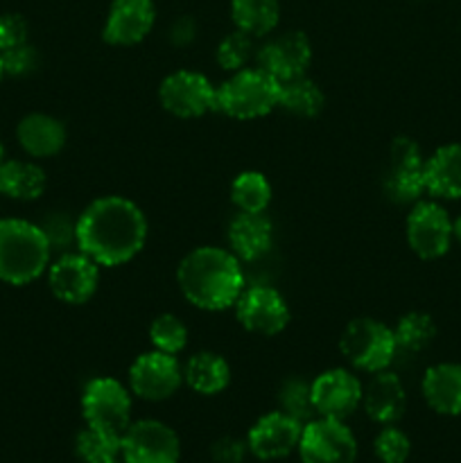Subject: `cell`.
Wrapping results in <instances>:
<instances>
[{"label": "cell", "mask_w": 461, "mask_h": 463, "mask_svg": "<svg viewBox=\"0 0 461 463\" xmlns=\"http://www.w3.org/2000/svg\"><path fill=\"white\" fill-rule=\"evenodd\" d=\"M147 235V217L138 203L104 194L77 215L75 247L99 267H122L143 251Z\"/></svg>", "instance_id": "1"}, {"label": "cell", "mask_w": 461, "mask_h": 463, "mask_svg": "<svg viewBox=\"0 0 461 463\" xmlns=\"http://www.w3.org/2000/svg\"><path fill=\"white\" fill-rule=\"evenodd\" d=\"M176 285L185 301L203 312L229 310L247 288L242 262L235 253L211 244L193 249L181 258Z\"/></svg>", "instance_id": "2"}, {"label": "cell", "mask_w": 461, "mask_h": 463, "mask_svg": "<svg viewBox=\"0 0 461 463\" xmlns=\"http://www.w3.org/2000/svg\"><path fill=\"white\" fill-rule=\"evenodd\" d=\"M52 247L39 224L18 217L0 220V280L14 288L34 283L48 271Z\"/></svg>", "instance_id": "3"}, {"label": "cell", "mask_w": 461, "mask_h": 463, "mask_svg": "<svg viewBox=\"0 0 461 463\" xmlns=\"http://www.w3.org/2000/svg\"><path fill=\"white\" fill-rule=\"evenodd\" d=\"M280 84L262 68H242L230 72L217 86L215 109L233 120H258L278 109Z\"/></svg>", "instance_id": "4"}, {"label": "cell", "mask_w": 461, "mask_h": 463, "mask_svg": "<svg viewBox=\"0 0 461 463\" xmlns=\"http://www.w3.org/2000/svg\"><path fill=\"white\" fill-rule=\"evenodd\" d=\"M339 351L353 369L373 375L391 366L398 344L393 337V328L371 317H362V319H353L343 328Z\"/></svg>", "instance_id": "5"}, {"label": "cell", "mask_w": 461, "mask_h": 463, "mask_svg": "<svg viewBox=\"0 0 461 463\" xmlns=\"http://www.w3.org/2000/svg\"><path fill=\"white\" fill-rule=\"evenodd\" d=\"M131 392L116 378L99 375L86 383L81 393V416L86 425L122 437L131 425Z\"/></svg>", "instance_id": "6"}, {"label": "cell", "mask_w": 461, "mask_h": 463, "mask_svg": "<svg viewBox=\"0 0 461 463\" xmlns=\"http://www.w3.org/2000/svg\"><path fill=\"white\" fill-rule=\"evenodd\" d=\"M296 452L301 463H355L357 439L343 420L319 416L303 425Z\"/></svg>", "instance_id": "7"}, {"label": "cell", "mask_w": 461, "mask_h": 463, "mask_svg": "<svg viewBox=\"0 0 461 463\" xmlns=\"http://www.w3.org/2000/svg\"><path fill=\"white\" fill-rule=\"evenodd\" d=\"M215 99L217 89L197 71H174L158 86L161 107L181 120H193L215 111Z\"/></svg>", "instance_id": "8"}, {"label": "cell", "mask_w": 461, "mask_h": 463, "mask_svg": "<svg viewBox=\"0 0 461 463\" xmlns=\"http://www.w3.org/2000/svg\"><path fill=\"white\" fill-rule=\"evenodd\" d=\"M235 319L247 333L260 337H276L289 324V306L283 294L271 285L244 288L233 306Z\"/></svg>", "instance_id": "9"}, {"label": "cell", "mask_w": 461, "mask_h": 463, "mask_svg": "<svg viewBox=\"0 0 461 463\" xmlns=\"http://www.w3.org/2000/svg\"><path fill=\"white\" fill-rule=\"evenodd\" d=\"M99 269L102 267L90 260L81 251L59 253L57 260L50 262L48 288L57 301L66 306H84L95 297L99 285Z\"/></svg>", "instance_id": "10"}, {"label": "cell", "mask_w": 461, "mask_h": 463, "mask_svg": "<svg viewBox=\"0 0 461 463\" xmlns=\"http://www.w3.org/2000/svg\"><path fill=\"white\" fill-rule=\"evenodd\" d=\"M183 384V366L176 355L152 351L136 357L129 366V392L147 402H161L174 396Z\"/></svg>", "instance_id": "11"}, {"label": "cell", "mask_w": 461, "mask_h": 463, "mask_svg": "<svg viewBox=\"0 0 461 463\" xmlns=\"http://www.w3.org/2000/svg\"><path fill=\"white\" fill-rule=\"evenodd\" d=\"M407 244L423 260H437L450 251L452 220L437 202H416L405 222Z\"/></svg>", "instance_id": "12"}, {"label": "cell", "mask_w": 461, "mask_h": 463, "mask_svg": "<svg viewBox=\"0 0 461 463\" xmlns=\"http://www.w3.org/2000/svg\"><path fill=\"white\" fill-rule=\"evenodd\" d=\"M384 193L396 203H416L425 193V158L411 138H393L384 172Z\"/></svg>", "instance_id": "13"}, {"label": "cell", "mask_w": 461, "mask_h": 463, "mask_svg": "<svg viewBox=\"0 0 461 463\" xmlns=\"http://www.w3.org/2000/svg\"><path fill=\"white\" fill-rule=\"evenodd\" d=\"M181 441L170 425L156 419L136 420L122 434L125 463H179Z\"/></svg>", "instance_id": "14"}, {"label": "cell", "mask_w": 461, "mask_h": 463, "mask_svg": "<svg viewBox=\"0 0 461 463\" xmlns=\"http://www.w3.org/2000/svg\"><path fill=\"white\" fill-rule=\"evenodd\" d=\"M312 405L316 416L346 420L362 405L364 384L353 371L328 369L310 383Z\"/></svg>", "instance_id": "15"}, {"label": "cell", "mask_w": 461, "mask_h": 463, "mask_svg": "<svg viewBox=\"0 0 461 463\" xmlns=\"http://www.w3.org/2000/svg\"><path fill=\"white\" fill-rule=\"evenodd\" d=\"M256 61L258 68H262L280 84V81L307 75V68L312 63V43L303 32H283L260 45Z\"/></svg>", "instance_id": "16"}, {"label": "cell", "mask_w": 461, "mask_h": 463, "mask_svg": "<svg viewBox=\"0 0 461 463\" xmlns=\"http://www.w3.org/2000/svg\"><path fill=\"white\" fill-rule=\"evenodd\" d=\"M303 423L285 411H269L251 425L247 448L256 459L278 461L292 455L301 441Z\"/></svg>", "instance_id": "17"}, {"label": "cell", "mask_w": 461, "mask_h": 463, "mask_svg": "<svg viewBox=\"0 0 461 463\" xmlns=\"http://www.w3.org/2000/svg\"><path fill=\"white\" fill-rule=\"evenodd\" d=\"M154 23V0H113L104 21L102 39L116 48H131L147 39Z\"/></svg>", "instance_id": "18"}, {"label": "cell", "mask_w": 461, "mask_h": 463, "mask_svg": "<svg viewBox=\"0 0 461 463\" xmlns=\"http://www.w3.org/2000/svg\"><path fill=\"white\" fill-rule=\"evenodd\" d=\"M366 416L378 425H396L407 410V393L400 378L391 371L371 375L362 393Z\"/></svg>", "instance_id": "19"}, {"label": "cell", "mask_w": 461, "mask_h": 463, "mask_svg": "<svg viewBox=\"0 0 461 463\" xmlns=\"http://www.w3.org/2000/svg\"><path fill=\"white\" fill-rule=\"evenodd\" d=\"M274 226L265 213H238L229 224V247L240 262H256L269 253Z\"/></svg>", "instance_id": "20"}, {"label": "cell", "mask_w": 461, "mask_h": 463, "mask_svg": "<svg viewBox=\"0 0 461 463\" xmlns=\"http://www.w3.org/2000/svg\"><path fill=\"white\" fill-rule=\"evenodd\" d=\"M16 140L32 158L57 156L66 147V127L50 113H27L16 127Z\"/></svg>", "instance_id": "21"}, {"label": "cell", "mask_w": 461, "mask_h": 463, "mask_svg": "<svg viewBox=\"0 0 461 463\" xmlns=\"http://www.w3.org/2000/svg\"><path fill=\"white\" fill-rule=\"evenodd\" d=\"M425 402L437 414L461 416V364L443 362L434 364L423 375Z\"/></svg>", "instance_id": "22"}, {"label": "cell", "mask_w": 461, "mask_h": 463, "mask_svg": "<svg viewBox=\"0 0 461 463\" xmlns=\"http://www.w3.org/2000/svg\"><path fill=\"white\" fill-rule=\"evenodd\" d=\"M425 193L437 199H461V143L443 145L425 158Z\"/></svg>", "instance_id": "23"}, {"label": "cell", "mask_w": 461, "mask_h": 463, "mask_svg": "<svg viewBox=\"0 0 461 463\" xmlns=\"http://www.w3.org/2000/svg\"><path fill=\"white\" fill-rule=\"evenodd\" d=\"M183 383L199 396H217L230 384L229 362L220 353H194L183 364Z\"/></svg>", "instance_id": "24"}, {"label": "cell", "mask_w": 461, "mask_h": 463, "mask_svg": "<svg viewBox=\"0 0 461 463\" xmlns=\"http://www.w3.org/2000/svg\"><path fill=\"white\" fill-rule=\"evenodd\" d=\"M48 176L34 161L9 158L0 165V194L14 202H34L45 193Z\"/></svg>", "instance_id": "25"}, {"label": "cell", "mask_w": 461, "mask_h": 463, "mask_svg": "<svg viewBox=\"0 0 461 463\" xmlns=\"http://www.w3.org/2000/svg\"><path fill=\"white\" fill-rule=\"evenodd\" d=\"M230 18L235 30L262 39L280 23V0H230Z\"/></svg>", "instance_id": "26"}, {"label": "cell", "mask_w": 461, "mask_h": 463, "mask_svg": "<svg viewBox=\"0 0 461 463\" xmlns=\"http://www.w3.org/2000/svg\"><path fill=\"white\" fill-rule=\"evenodd\" d=\"M325 104L324 90L307 75L280 81L278 109L296 118H316Z\"/></svg>", "instance_id": "27"}, {"label": "cell", "mask_w": 461, "mask_h": 463, "mask_svg": "<svg viewBox=\"0 0 461 463\" xmlns=\"http://www.w3.org/2000/svg\"><path fill=\"white\" fill-rule=\"evenodd\" d=\"M230 202L238 213H265L271 203V184L262 172L244 170L230 184Z\"/></svg>", "instance_id": "28"}, {"label": "cell", "mask_w": 461, "mask_h": 463, "mask_svg": "<svg viewBox=\"0 0 461 463\" xmlns=\"http://www.w3.org/2000/svg\"><path fill=\"white\" fill-rule=\"evenodd\" d=\"M393 337H396L398 351L420 353L434 342L437 326H434L432 317L425 315V312H407L398 319Z\"/></svg>", "instance_id": "29"}, {"label": "cell", "mask_w": 461, "mask_h": 463, "mask_svg": "<svg viewBox=\"0 0 461 463\" xmlns=\"http://www.w3.org/2000/svg\"><path fill=\"white\" fill-rule=\"evenodd\" d=\"M75 452L84 463H102L122 457V437L86 425L75 441Z\"/></svg>", "instance_id": "30"}, {"label": "cell", "mask_w": 461, "mask_h": 463, "mask_svg": "<svg viewBox=\"0 0 461 463\" xmlns=\"http://www.w3.org/2000/svg\"><path fill=\"white\" fill-rule=\"evenodd\" d=\"M149 342L156 351L167 355H179L188 346V328L176 315H158L149 326Z\"/></svg>", "instance_id": "31"}, {"label": "cell", "mask_w": 461, "mask_h": 463, "mask_svg": "<svg viewBox=\"0 0 461 463\" xmlns=\"http://www.w3.org/2000/svg\"><path fill=\"white\" fill-rule=\"evenodd\" d=\"M253 41H256L253 36L244 34V32L240 30L229 32V34L220 41V45H217V66H220L221 71L229 72V75L230 72H238L242 71V68H247L253 57V50H256Z\"/></svg>", "instance_id": "32"}, {"label": "cell", "mask_w": 461, "mask_h": 463, "mask_svg": "<svg viewBox=\"0 0 461 463\" xmlns=\"http://www.w3.org/2000/svg\"><path fill=\"white\" fill-rule=\"evenodd\" d=\"M278 402L280 411L294 416V419L301 420L303 425H306L307 420H312V416H315L310 383H306V380L301 378L285 380L283 387H280L278 392Z\"/></svg>", "instance_id": "33"}, {"label": "cell", "mask_w": 461, "mask_h": 463, "mask_svg": "<svg viewBox=\"0 0 461 463\" xmlns=\"http://www.w3.org/2000/svg\"><path fill=\"white\" fill-rule=\"evenodd\" d=\"M373 450L382 463H405L411 455V441L396 425H382L373 441Z\"/></svg>", "instance_id": "34"}, {"label": "cell", "mask_w": 461, "mask_h": 463, "mask_svg": "<svg viewBox=\"0 0 461 463\" xmlns=\"http://www.w3.org/2000/svg\"><path fill=\"white\" fill-rule=\"evenodd\" d=\"M75 224L77 220H71L66 213H52V215L45 217L43 224H39L43 229L45 238H48L52 253H66L68 249L75 244Z\"/></svg>", "instance_id": "35"}, {"label": "cell", "mask_w": 461, "mask_h": 463, "mask_svg": "<svg viewBox=\"0 0 461 463\" xmlns=\"http://www.w3.org/2000/svg\"><path fill=\"white\" fill-rule=\"evenodd\" d=\"M3 66L5 75L25 77L36 71V66H39V54H36V50L30 43H23L18 48L3 52Z\"/></svg>", "instance_id": "36"}, {"label": "cell", "mask_w": 461, "mask_h": 463, "mask_svg": "<svg viewBox=\"0 0 461 463\" xmlns=\"http://www.w3.org/2000/svg\"><path fill=\"white\" fill-rule=\"evenodd\" d=\"M30 27L21 14H0V52L27 43Z\"/></svg>", "instance_id": "37"}, {"label": "cell", "mask_w": 461, "mask_h": 463, "mask_svg": "<svg viewBox=\"0 0 461 463\" xmlns=\"http://www.w3.org/2000/svg\"><path fill=\"white\" fill-rule=\"evenodd\" d=\"M247 443L238 441L233 437H224L212 446V459L220 461V463H240L247 455Z\"/></svg>", "instance_id": "38"}, {"label": "cell", "mask_w": 461, "mask_h": 463, "mask_svg": "<svg viewBox=\"0 0 461 463\" xmlns=\"http://www.w3.org/2000/svg\"><path fill=\"white\" fill-rule=\"evenodd\" d=\"M452 240L461 242V215L452 222Z\"/></svg>", "instance_id": "39"}, {"label": "cell", "mask_w": 461, "mask_h": 463, "mask_svg": "<svg viewBox=\"0 0 461 463\" xmlns=\"http://www.w3.org/2000/svg\"><path fill=\"white\" fill-rule=\"evenodd\" d=\"M5 77V66H3V52H0V81H3Z\"/></svg>", "instance_id": "40"}, {"label": "cell", "mask_w": 461, "mask_h": 463, "mask_svg": "<svg viewBox=\"0 0 461 463\" xmlns=\"http://www.w3.org/2000/svg\"><path fill=\"white\" fill-rule=\"evenodd\" d=\"M5 161H7V158H5V147H3V145H0V165H3Z\"/></svg>", "instance_id": "41"}, {"label": "cell", "mask_w": 461, "mask_h": 463, "mask_svg": "<svg viewBox=\"0 0 461 463\" xmlns=\"http://www.w3.org/2000/svg\"><path fill=\"white\" fill-rule=\"evenodd\" d=\"M102 463H120V459H111V461H102Z\"/></svg>", "instance_id": "42"}]
</instances>
